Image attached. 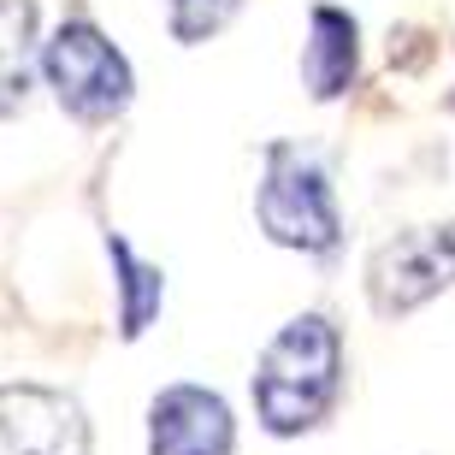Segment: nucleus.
<instances>
[{
  "instance_id": "obj_8",
  "label": "nucleus",
  "mask_w": 455,
  "mask_h": 455,
  "mask_svg": "<svg viewBox=\"0 0 455 455\" xmlns=\"http://www.w3.org/2000/svg\"><path fill=\"white\" fill-rule=\"evenodd\" d=\"M107 260H113V278H118V338L136 343L166 307V272L154 260H142L124 243V231H107Z\"/></svg>"
},
{
  "instance_id": "obj_1",
  "label": "nucleus",
  "mask_w": 455,
  "mask_h": 455,
  "mask_svg": "<svg viewBox=\"0 0 455 455\" xmlns=\"http://www.w3.org/2000/svg\"><path fill=\"white\" fill-rule=\"evenodd\" d=\"M254 414L272 438H302L343 396V331L325 314H296L260 349L249 379Z\"/></svg>"
},
{
  "instance_id": "obj_9",
  "label": "nucleus",
  "mask_w": 455,
  "mask_h": 455,
  "mask_svg": "<svg viewBox=\"0 0 455 455\" xmlns=\"http://www.w3.org/2000/svg\"><path fill=\"white\" fill-rule=\"evenodd\" d=\"M36 71H42V42H36V0H0V118L24 113Z\"/></svg>"
},
{
  "instance_id": "obj_3",
  "label": "nucleus",
  "mask_w": 455,
  "mask_h": 455,
  "mask_svg": "<svg viewBox=\"0 0 455 455\" xmlns=\"http://www.w3.org/2000/svg\"><path fill=\"white\" fill-rule=\"evenodd\" d=\"M42 77H48L53 101L66 107L77 124H113L136 95L131 60L107 42L101 24L66 18L60 30L42 42Z\"/></svg>"
},
{
  "instance_id": "obj_5",
  "label": "nucleus",
  "mask_w": 455,
  "mask_h": 455,
  "mask_svg": "<svg viewBox=\"0 0 455 455\" xmlns=\"http://www.w3.org/2000/svg\"><path fill=\"white\" fill-rule=\"evenodd\" d=\"M0 455H89L77 396L48 385H0Z\"/></svg>"
},
{
  "instance_id": "obj_7",
  "label": "nucleus",
  "mask_w": 455,
  "mask_h": 455,
  "mask_svg": "<svg viewBox=\"0 0 455 455\" xmlns=\"http://www.w3.org/2000/svg\"><path fill=\"white\" fill-rule=\"evenodd\" d=\"M355 66H361V24L343 6L320 0L307 12V42H302V84L314 101H338L349 95Z\"/></svg>"
},
{
  "instance_id": "obj_10",
  "label": "nucleus",
  "mask_w": 455,
  "mask_h": 455,
  "mask_svg": "<svg viewBox=\"0 0 455 455\" xmlns=\"http://www.w3.org/2000/svg\"><path fill=\"white\" fill-rule=\"evenodd\" d=\"M236 6H243V0H166L172 36H178V42H207V36H220L236 18Z\"/></svg>"
},
{
  "instance_id": "obj_6",
  "label": "nucleus",
  "mask_w": 455,
  "mask_h": 455,
  "mask_svg": "<svg viewBox=\"0 0 455 455\" xmlns=\"http://www.w3.org/2000/svg\"><path fill=\"white\" fill-rule=\"evenodd\" d=\"M231 403L207 385H166L148 403V455H231Z\"/></svg>"
},
{
  "instance_id": "obj_4",
  "label": "nucleus",
  "mask_w": 455,
  "mask_h": 455,
  "mask_svg": "<svg viewBox=\"0 0 455 455\" xmlns=\"http://www.w3.org/2000/svg\"><path fill=\"white\" fill-rule=\"evenodd\" d=\"M367 302L379 320H403L455 284V220L408 225L367 254Z\"/></svg>"
},
{
  "instance_id": "obj_2",
  "label": "nucleus",
  "mask_w": 455,
  "mask_h": 455,
  "mask_svg": "<svg viewBox=\"0 0 455 455\" xmlns=\"http://www.w3.org/2000/svg\"><path fill=\"white\" fill-rule=\"evenodd\" d=\"M254 220L267 243L296 254H331L343 243V213L338 196L325 184L314 154L296 142H267L260 148V184H254Z\"/></svg>"
}]
</instances>
